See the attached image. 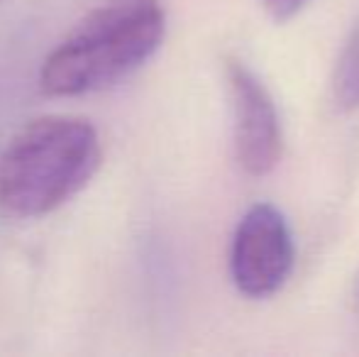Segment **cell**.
<instances>
[{
    "label": "cell",
    "mask_w": 359,
    "mask_h": 357,
    "mask_svg": "<svg viewBox=\"0 0 359 357\" xmlns=\"http://www.w3.org/2000/svg\"><path fill=\"white\" fill-rule=\"evenodd\" d=\"M164 34L161 0H103L49 49L39 90L49 98H81L118 86L159 52Z\"/></svg>",
    "instance_id": "cell-1"
},
{
    "label": "cell",
    "mask_w": 359,
    "mask_h": 357,
    "mask_svg": "<svg viewBox=\"0 0 359 357\" xmlns=\"http://www.w3.org/2000/svg\"><path fill=\"white\" fill-rule=\"evenodd\" d=\"M100 164L103 144L90 120H29L0 149V213L13 220L44 218L79 196Z\"/></svg>",
    "instance_id": "cell-2"
},
{
    "label": "cell",
    "mask_w": 359,
    "mask_h": 357,
    "mask_svg": "<svg viewBox=\"0 0 359 357\" xmlns=\"http://www.w3.org/2000/svg\"><path fill=\"white\" fill-rule=\"evenodd\" d=\"M293 269V238L279 208L257 203L242 215L232 235L230 274L250 299L271 296L286 284Z\"/></svg>",
    "instance_id": "cell-3"
},
{
    "label": "cell",
    "mask_w": 359,
    "mask_h": 357,
    "mask_svg": "<svg viewBox=\"0 0 359 357\" xmlns=\"http://www.w3.org/2000/svg\"><path fill=\"white\" fill-rule=\"evenodd\" d=\"M232 105V140L240 167L252 177H264L279 164L284 137L271 93L262 79L240 59L225 67Z\"/></svg>",
    "instance_id": "cell-4"
},
{
    "label": "cell",
    "mask_w": 359,
    "mask_h": 357,
    "mask_svg": "<svg viewBox=\"0 0 359 357\" xmlns=\"http://www.w3.org/2000/svg\"><path fill=\"white\" fill-rule=\"evenodd\" d=\"M332 98L342 110L359 108V22L337 57L332 74Z\"/></svg>",
    "instance_id": "cell-5"
},
{
    "label": "cell",
    "mask_w": 359,
    "mask_h": 357,
    "mask_svg": "<svg viewBox=\"0 0 359 357\" xmlns=\"http://www.w3.org/2000/svg\"><path fill=\"white\" fill-rule=\"evenodd\" d=\"M311 0H264V8L271 13V18L284 22V20H291L293 15L301 13Z\"/></svg>",
    "instance_id": "cell-6"
},
{
    "label": "cell",
    "mask_w": 359,
    "mask_h": 357,
    "mask_svg": "<svg viewBox=\"0 0 359 357\" xmlns=\"http://www.w3.org/2000/svg\"><path fill=\"white\" fill-rule=\"evenodd\" d=\"M355 306L359 309V276H357V284H355Z\"/></svg>",
    "instance_id": "cell-7"
}]
</instances>
